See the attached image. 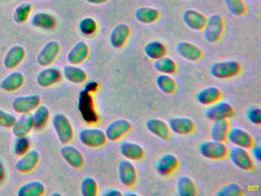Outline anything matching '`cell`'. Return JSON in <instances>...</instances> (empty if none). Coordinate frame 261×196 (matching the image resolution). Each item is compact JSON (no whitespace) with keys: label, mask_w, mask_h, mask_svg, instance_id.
<instances>
[{"label":"cell","mask_w":261,"mask_h":196,"mask_svg":"<svg viewBox=\"0 0 261 196\" xmlns=\"http://www.w3.org/2000/svg\"><path fill=\"white\" fill-rule=\"evenodd\" d=\"M51 122L61 143L68 144L71 142L74 131L68 118L63 113H56L51 119Z\"/></svg>","instance_id":"1"},{"label":"cell","mask_w":261,"mask_h":196,"mask_svg":"<svg viewBox=\"0 0 261 196\" xmlns=\"http://www.w3.org/2000/svg\"><path fill=\"white\" fill-rule=\"evenodd\" d=\"M224 18L219 14H214L207 18L204 29V39L209 43L219 41L224 31Z\"/></svg>","instance_id":"2"},{"label":"cell","mask_w":261,"mask_h":196,"mask_svg":"<svg viewBox=\"0 0 261 196\" xmlns=\"http://www.w3.org/2000/svg\"><path fill=\"white\" fill-rule=\"evenodd\" d=\"M241 70L239 63L235 61H218L211 65L209 71L218 79H227L236 76Z\"/></svg>","instance_id":"3"},{"label":"cell","mask_w":261,"mask_h":196,"mask_svg":"<svg viewBox=\"0 0 261 196\" xmlns=\"http://www.w3.org/2000/svg\"><path fill=\"white\" fill-rule=\"evenodd\" d=\"M199 153L201 156L208 159L218 160L225 158L228 154V150L224 142L211 140L203 142L199 145Z\"/></svg>","instance_id":"4"},{"label":"cell","mask_w":261,"mask_h":196,"mask_svg":"<svg viewBox=\"0 0 261 196\" xmlns=\"http://www.w3.org/2000/svg\"><path fill=\"white\" fill-rule=\"evenodd\" d=\"M80 142L91 148H98L105 145L107 141L105 132L98 128H85L79 135Z\"/></svg>","instance_id":"5"},{"label":"cell","mask_w":261,"mask_h":196,"mask_svg":"<svg viewBox=\"0 0 261 196\" xmlns=\"http://www.w3.org/2000/svg\"><path fill=\"white\" fill-rule=\"evenodd\" d=\"M228 153L232 163L238 168L246 171H249L254 168V162L248 152L247 151V149L235 145L234 147L230 149Z\"/></svg>","instance_id":"6"},{"label":"cell","mask_w":261,"mask_h":196,"mask_svg":"<svg viewBox=\"0 0 261 196\" xmlns=\"http://www.w3.org/2000/svg\"><path fill=\"white\" fill-rule=\"evenodd\" d=\"M40 101L41 98L39 94L22 95L14 98L12 107L16 113L23 114L36 110L39 107Z\"/></svg>","instance_id":"7"},{"label":"cell","mask_w":261,"mask_h":196,"mask_svg":"<svg viewBox=\"0 0 261 196\" xmlns=\"http://www.w3.org/2000/svg\"><path fill=\"white\" fill-rule=\"evenodd\" d=\"M60 52V44L56 41H50L44 45L38 54L37 63L42 67H46L54 62Z\"/></svg>","instance_id":"8"},{"label":"cell","mask_w":261,"mask_h":196,"mask_svg":"<svg viewBox=\"0 0 261 196\" xmlns=\"http://www.w3.org/2000/svg\"><path fill=\"white\" fill-rule=\"evenodd\" d=\"M131 124L125 119H118L111 122L105 130L107 139L117 141L123 137L130 130Z\"/></svg>","instance_id":"9"},{"label":"cell","mask_w":261,"mask_h":196,"mask_svg":"<svg viewBox=\"0 0 261 196\" xmlns=\"http://www.w3.org/2000/svg\"><path fill=\"white\" fill-rule=\"evenodd\" d=\"M206 118L210 120L219 119H228L234 115L233 107L227 102H216L206 110Z\"/></svg>","instance_id":"10"},{"label":"cell","mask_w":261,"mask_h":196,"mask_svg":"<svg viewBox=\"0 0 261 196\" xmlns=\"http://www.w3.org/2000/svg\"><path fill=\"white\" fill-rule=\"evenodd\" d=\"M227 139L236 146L244 149L252 148L253 145V139L252 136L243 129L233 127L229 129Z\"/></svg>","instance_id":"11"},{"label":"cell","mask_w":261,"mask_h":196,"mask_svg":"<svg viewBox=\"0 0 261 196\" xmlns=\"http://www.w3.org/2000/svg\"><path fill=\"white\" fill-rule=\"evenodd\" d=\"M118 176L120 182L126 187H132L137 181V170L130 161L123 159L118 165Z\"/></svg>","instance_id":"12"},{"label":"cell","mask_w":261,"mask_h":196,"mask_svg":"<svg viewBox=\"0 0 261 196\" xmlns=\"http://www.w3.org/2000/svg\"><path fill=\"white\" fill-rule=\"evenodd\" d=\"M40 155L36 150H28L21 156L16 163V168L22 173H28L33 171L39 164Z\"/></svg>","instance_id":"13"},{"label":"cell","mask_w":261,"mask_h":196,"mask_svg":"<svg viewBox=\"0 0 261 196\" xmlns=\"http://www.w3.org/2000/svg\"><path fill=\"white\" fill-rule=\"evenodd\" d=\"M182 20L186 26L193 31L204 29L207 21V17L195 9H187L182 15Z\"/></svg>","instance_id":"14"},{"label":"cell","mask_w":261,"mask_h":196,"mask_svg":"<svg viewBox=\"0 0 261 196\" xmlns=\"http://www.w3.org/2000/svg\"><path fill=\"white\" fill-rule=\"evenodd\" d=\"M176 51L181 58L189 61H198L203 57L202 50L189 41H180L177 44Z\"/></svg>","instance_id":"15"},{"label":"cell","mask_w":261,"mask_h":196,"mask_svg":"<svg viewBox=\"0 0 261 196\" xmlns=\"http://www.w3.org/2000/svg\"><path fill=\"white\" fill-rule=\"evenodd\" d=\"M130 35V28L125 23L117 24L111 31L110 42L114 48H120L124 45Z\"/></svg>","instance_id":"16"},{"label":"cell","mask_w":261,"mask_h":196,"mask_svg":"<svg viewBox=\"0 0 261 196\" xmlns=\"http://www.w3.org/2000/svg\"><path fill=\"white\" fill-rule=\"evenodd\" d=\"M178 165V161L176 156L172 153H166L159 158L155 163V169L159 174L166 176L173 173Z\"/></svg>","instance_id":"17"},{"label":"cell","mask_w":261,"mask_h":196,"mask_svg":"<svg viewBox=\"0 0 261 196\" xmlns=\"http://www.w3.org/2000/svg\"><path fill=\"white\" fill-rule=\"evenodd\" d=\"M60 70L54 67H46L41 70L36 76V82L42 87H49L60 81Z\"/></svg>","instance_id":"18"},{"label":"cell","mask_w":261,"mask_h":196,"mask_svg":"<svg viewBox=\"0 0 261 196\" xmlns=\"http://www.w3.org/2000/svg\"><path fill=\"white\" fill-rule=\"evenodd\" d=\"M60 153L64 159L73 168H79L84 165L83 155L73 145L65 144Z\"/></svg>","instance_id":"19"},{"label":"cell","mask_w":261,"mask_h":196,"mask_svg":"<svg viewBox=\"0 0 261 196\" xmlns=\"http://www.w3.org/2000/svg\"><path fill=\"white\" fill-rule=\"evenodd\" d=\"M169 130L175 134L187 135L192 133L195 128V124L192 119L188 117H174L169 120Z\"/></svg>","instance_id":"20"},{"label":"cell","mask_w":261,"mask_h":196,"mask_svg":"<svg viewBox=\"0 0 261 196\" xmlns=\"http://www.w3.org/2000/svg\"><path fill=\"white\" fill-rule=\"evenodd\" d=\"M25 57V50L22 46L14 45L9 49L4 57V66L7 69L15 68L21 64Z\"/></svg>","instance_id":"21"},{"label":"cell","mask_w":261,"mask_h":196,"mask_svg":"<svg viewBox=\"0 0 261 196\" xmlns=\"http://www.w3.org/2000/svg\"><path fill=\"white\" fill-rule=\"evenodd\" d=\"M88 55H89V47L88 44L85 41H80L76 43L68 52L67 59L70 64L76 65L85 61L88 58Z\"/></svg>","instance_id":"22"},{"label":"cell","mask_w":261,"mask_h":196,"mask_svg":"<svg viewBox=\"0 0 261 196\" xmlns=\"http://www.w3.org/2000/svg\"><path fill=\"white\" fill-rule=\"evenodd\" d=\"M79 108L84 119L88 122H93L96 117L93 109V102L89 92L83 90L79 96Z\"/></svg>","instance_id":"23"},{"label":"cell","mask_w":261,"mask_h":196,"mask_svg":"<svg viewBox=\"0 0 261 196\" xmlns=\"http://www.w3.org/2000/svg\"><path fill=\"white\" fill-rule=\"evenodd\" d=\"M146 127L151 133L160 139H168L170 136L169 125L162 119L151 118L146 121Z\"/></svg>","instance_id":"24"},{"label":"cell","mask_w":261,"mask_h":196,"mask_svg":"<svg viewBox=\"0 0 261 196\" xmlns=\"http://www.w3.org/2000/svg\"><path fill=\"white\" fill-rule=\"evenodd\" d=\"M120 151L126 159L133 161H138L143 159L145 153L141 145L129 141L121 142Z\"/></svg>","instance_id":"25"},{"label":"cell","mask_w":261,"mask_h":196,"mask_svg":"<svg viewBox=\"0 0 261 196\" xmlns=\"http://www.w3.org/2000/svg\"><path fill=\"white\" fill-rule=\"evenodd\" d=\"M12 128L13 133L16 137L27 136L33 128V114L23 113L19 119H16V122Z\"/></svg>","instance_id":"26"},{"label":"cell","mask_w":261,"mask_h":196,"mask_svg":"<svg viewBox=\"0 0 261 196\" xmlns=\"http://www.w3.org/2000/svg\"><path fill=\"white\" fill-rule=\"evenodd\" d=\"M229 131V122L227 119H219L212 120L211 128V137L212 140L224 142L227 139Z\"/></svg>","instance_id":"27"},{"label":"cell","mask_w":261,"mask_h":196,"mask_svg":"<svg viewBox=\"0 0 261 196\" xmlns=\"http://www.w3.org/2000/svg\"><path fill=\"white\" fill-rule=\"evenodd\" d=\"M221 96V92L218 87L215 86L206 87L201 91L198 92L196 100L199 104L202 105H212L218 102Z\"/></svg>","instance_id":"28"},{"label":"cell","mask_w":261,"mask_h":196,"mask_svg":"<svg viewBox=\"0 0 261 196\" xmlns=\"http://www.w3.org/2000/svg\"><path fill=\"white\" fill-rule=\"evenodd\" d=\"M25 78L21 72L14 71L7 75L0 84V87L7 92L17 90L24 84Z\"/></svg>","instance_id":"29"},{"label":"cell","mask_w":261,"mask_h":196,"mask_svg":"<svg viewBox=\"0 0 261 196\" xmlns=\"http://www.w3.org/2000/svg\"><path fill=\"white\" fill-rule=\"evenodd\" d=\"M160 16V12L151 7H140L135 12V18L139 22L148 24L155 22Z\"/></svg>","instance_id":"30"},{"label":"cell","mask_w":261,"mask_h":196,"mask_svg":"<svg viewBox=\"0 0 261 196\" xmlns=\"http://www.w3.org/2000/svg\"><path fill=\"white\" fill-rule=\"evenodd\" d=\"M45 185L39 181H31L22 185L18 190L19 196H40L45 192Z\"/></svg>","instance_id":"31"},{"label":"cell","mask_w":261,"mask_h":196,"mask_svg":"<svg viewBox=\"0 0 261 196\" xmlns=\"http://www.w3.org/2000/svg\"><path fill=\"white\" fill-rule=\"evenodd\" d=\"M63 75L68 81L73 84H82L87 78L86 72L74 64L65 66Z\"/></svg>","instance_id":"32"},{"label":"cell","mask_w":261,"mask_h":196,"mask_svg":"<svg viewBox=\"0 0 261 196\" xmlns=\"http://www.w3.org/2000/svg\"><path fill=\"white\" fill-rule=\"evenodd\" d=\"M177 191L180 196H195L197 194L195 182L187 176H181L178 178Z\"/></svg>","instance_id":"33"},{"label":"cell","mask_w":261,"mask_h":196,"mask_svg":"<svg viewBox=\"0 0 261 196\" xmlns=\"http://www.w3.org/2000/svg\"><path fill=\"white\" fill-rule=\"evenodd\" d=\"M143 50L145 55L152 60H156L164 57L166 54V46L160 41H149L144 46Z\"/></svg>","instance_id":"34"},{"label":"cell","mask_w":261,"mask_h":196,"mask_svg":"<svg viewBox=\"0 0 261 196\" xmlns=\"http://www.w3.org/2000/svg\"><path fill=\"white\" fill-rule=\"evenodd\" d=\"M31 23L35 27L42 29H51L56 24L54 17L45 12L36 13L32 18Z\"/></svg>","instance_id":"35"},{"label":"cell","mask_w":261,"mask_h":196,"mask_svg":"<svg viewBox=\"0 0 261 196\" xmlns=\"http://www.w3.org/2000/svg\"><path fill=\"white\" fill-rule=\"evenodd\" d=\"M50 112L46 106H39L33 114V127L35 129H42L45 127L49 118Z\"/></svg>","instance_id":"36"},{"label":"cell","mask_w":261,"mask_h":196,"mask_svg":"<svg viewBox=\"0 0 261 196\" xmlns=\"http://www.w3.org/2000/svg\"><path fill=\"white\" fill-rule=\"evenodd\" d=\"M153 66L157 71L162 74H166V75L174 73L176 69V65L173 60L165 56L154 60Z\"/></svg>","instance_id":"37"},{"label":"cell","mask_w":261,"mask_h":196,"mask_svg":"<svg viewBox=\"0 0 261 196\" xmlns=\"http://www.w3.org/2000/svg\"><path fill=\"white\" fill-rule=\"evenodd\" d=\"M156 84L162 92L167 94H172L176 89V84L173 78L166 74H163L157 77Z\"/></svg>","instance_id":"38"},{"label":"cell","mask_w":261,"mask_h":196,"mask_svg":"<svg viewBox=\"0 0 261 196\" xmlns=\"http://www.w3.org/2000/svg\"><path fill=\"white\" fill-rule=\"evenodd\" d=\"M32 9H33V6L30 3H22L15 9L13 19L17 24H22L27 21Z\"/></svg>","instance_id":"39"},{"label":"cell","mask_w":261,"mask_h":196,"mask_svg":"<svg viewBox=\"0 0 261 196\" xmlns=\"http://www.w3.org/2000/svg\"><path fill=\"white\" fill-rule=\"evenodd\" d=\"M81 193L84 196H95L97 192V184L94 178H84L80 186Z\"/></svg>","instance_id":"40"},{"label":"cell","mask_w":261,"mask_h":196,"mask_svg":"<svg viewBox=\"0 0 261 196\" xmlns=\"http://www.w3.org/2000/svg\"><path fill=\"white\" fill-rule=\"evenodd\" d=\"M226 8L230 15L241 16L246 12V5L243 0H224Z\"/></svg>","instance_id":"41"},{"label":"cell","mask_w":261,"mask_h":196,"mask_svg":"<svg viewBox=\"0 0 261 196\" xmlns=\"http://www.w3.org/2000/svg\"><path fill=\"white\" fill-rule=\"evenodd\" d=\"M79 30L85 35H93L97 29V22L94 18L87 17L79 23Z\"/></svg>","instance_id":"42"},{"label":"cell","mask_w":261,"mask_h":196,"mask_svg":"<svg viewBox=\"0 0 261 196\" xmlns=\"http://www.w3.org/2000/svg\"><path fill=\"white\" fill-rule=\"evenodd\" d=\"M30 146V139L25 136L17 137L13 146V152L16 156H21L28 151Z\"/></svg>","instance_id":"43"},{"label":"cell","mask_w":261,"mask_h":196,"mask_svg":"<svg viewBox=\"0 0 261 196\" xmlns=\"http://www.w3.org/2000/svg\"><path fill=\"white\" fill-rule=\"evenodd\" d=\"M243 194L242 188L238 184L230 183L221 188L217 192L218 196L241 195Z\"/></svg>","instance_id":"44"},{"label":"cell","mask_w":261,"mask_h":196,"mask_svg":"<svg viewBox=\"0 0 261 196\" xmlns=\"http://www.w3.org/2000/svg\"><path fill=\"white\" fill-rule=\"evenodd\" d=\"M16 121V117L10 113L0 109V127L4 128H12Z\"/></svg>","instance_id":"45"},{"label":"cell","mask_w":261,"mask_h":196,"mask_svg":"<svg viewBox=\"0 0 261 196\" xmlns=\"http://www.w3.org/2000/svg\"><path fill=\"white\" fill-rule=\"evenodd\" d=\"M247 117L251 124L259 125L261 124V110L258 107H252L247 112Z\"/></svg>","instance_id":"46"},{"label":"cell","mask_w":261,"mask_h":196,"mask_svg":"<svg viewBox=\"0 0 261 196\" xmlns=\"http://www.w3.org/2000/svg\"><path fill=\"white\" fill-rule=\"evenodd\" d=\"M122 194H123L118 189H116V188H108V189H105L101 193V195L103 196H120Z\"/></svg>","instance_id":"47"},{"label":"cell","mask_w":261,"mask_h":196,"mask_svg":"<svg viewBox=\"0 0 261 196\" xmlns=\"http://www.w3.org/2000/svg\"><path fill=\"white\" fill-rule=\"evenodd\" d=\"M252 147H253V150H252V153H253V158H254L256 161L259 162L261 159L260 145H256Z\"/></svg>","instance_id":"48"},{"label":"cell","mask_w":261,"mask_h":196,"mask_svg":"<svg viewBox=\"0 0 261 196\" xmlns=\"http://www.w3.org/2000/svg\"><path fill=\"white\" fill-rule=\"evenodd\" d=\"M6 177V170L5 167H4V163L2 161L0 160V182H2L5 179Z\"/></svg>","instance_id":"49"},{"label":"cell","mask_w":261,"mask_h":196,"mask_svg":"<svg viewBox=\"0 0 261 196\" xmlns=\"http://www.w3.org/2000/svg\"><path fill=\"white\" fill-rule=\"evenodd\" d=\"M86 1L88 3H91V4L100 5L107 3L108 0H86Z\"/></svg>","instance_id":"50"},{"label":"cell","mask_w":261,"mask_h":196,"mask_svg":"<svg viewBox=\"0 0 261 196\" xmlns=\"http://www.w3.org/2000/svg\"><path fill=\"white\" fill-rule=\"evenodd\" d=\"M123 195L126 196H137L138 194H135V193H125V194H123Z\"/></svg>","instance_id":"51"},{"label":"cell","mask_w":261,"mask_h":196,"mask_svg":"<svg viewBox=\"0 0 261 196\" xmlns=\"http://www.w3.org/2000/svg\"><path fill=\"white\" fill-rule=\"evenodd\" d=\"M51 195L53 196H54V195H61V194L60 193H53V194H51Z\"/></svg>","instance_id":"52"}]
</instances>
